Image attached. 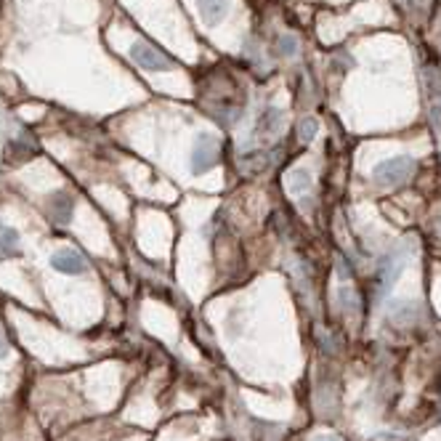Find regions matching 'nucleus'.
Returning a JSON list of instances; mask_svg holds the SVG:
<instances>
[{
    "label": "nucleus",
    "instance_id": "f257e3e1",
    "mask_svg": "<svg viewBox=\"0 0 441 441\" xmlns=\"http://www.w3.org/2000/svg\"><path fill=\"white\" fill-rule=\"evenodd\" d=\"M409 253H415V242L412 239H404L399 247H393L388 255L380 258L377 269H375V279H373V301H383L388 295V290L396 285L399 274L404 272L407 266Z\"/></svg>",
    "mask_w": 441,
    "mask_h": 441
},
{
    "label": "nucleus",
    "instance_id": "f03ea898",
    "mask_svg": "<svg viewBox=\"0 0 441 441\" xmlns=\"http://www.w3.org/2000/svg\"><path fill=\"white\" fill-rule=\"evenodd\" d=\"M415 168H417V162L412 157H391V160H383L380 165H375L373 176L383 187H399L415 173Z\"/></svg>",
    "mask_w": 441,
    "mask_h": 441
},
{
    "label": "nucleus",
    "instance_id": "7ed1b4c3",
    "mask_svg": "<svg viewBox=\"0 0 441 441\" xmlns=\"http://www.w3.org/2000/svg\"><path fill=\"white\" fill-rule=\"evenodd\" d=\"M216 162H218V138L210 133H200L191 149V173L203 176L216 168Z\"/></svg>",
    "mask_w": 441,
    "mask_h": 441
},
{
    "label": "nucleus",
    "instance_id": "20e7f679",
    "mask_svg": "<svg viewBox=\"0 0 441 441\" xmlns=\"http://www.w3.org/2000/svg\"><path fill=\"white\" fill-rule=\"evenodd\" d=\"M131 59L136 62L138 67L149 69V72H165V69L173 67V62H170L165 53L157 51L154 46L144 43V40H136V43L131 46Z\"/></svg>",
    "mask_w": 441,
    "mask_h": 441
},
{
    "label": "nucleus",
    "instance_id": "39448f33",
    "mask_svg": "<svg viewBox=\"0 0 441 441\" xmlns=\"http://www.w3.org/2000/svg\"><path fill=\"white\" fill-rule=\"evenodd\" d=\"M51 266L56 269V272L77 276V274L85 272V258L77 253V250H72V247H64V250H56V253L51 255Z\"/></svg>",
    "mask_w": 441,
    "mask_h": 441
},
{
    "label": "nucleus",
    "instance_id": "423d86ee",
    "mask_svg": "<svg viewBox=\"0 0 441 441\" xmlns=\"http://www.w3.org/2000/svg\"><path fill=\"white\" fill-rule=\"evenodd\" d=\"M197 8L203 21L210 27H216L229 17V0H197Z\"/></svg>",
    "mask_w": 441,
    "mask_h": 441
},
{
    "label": "nucleus",
    "instance_id": "0eeeda50",
    "mask_svg": "<svg viewBox=\"0 0 441 441\" xmlns=\"http://www.w3.org/2000/svg\"><path fill=\"white\" fill-rule=\"evenodd\" d=\"M417 317H420V306L412 301H396L388 306V319L399 327H409Z\"/></svg>",
    "mask_w": 441,
    "mask_h": 441
},
{
    "label": "nucleus",
    "instance_id": "6e6552de",
    "mask_svg": "<svg viewBox=\"0 0 441 441\" xmlns=\"http://www.w3.org/2000/svg\"><path fill=\"white\" fill-rule=\"evenodd\" d=\"M282 125V112L276 106H266L261 115H258V122H255V136H272L279 131Z\"/></svg>",
    "mask_w": 441,
    "mask_h": 441
},
{
    "label": "nucleus",
    "instance_id": "1a4fd4ad",
    "mask_svg": "<svg viewBox=\"0 0 441 441\" xmlns=\"http://www.w3.org/2000/svg\"><path fill=\"white\" fill-rule=\"evenodd\" d=\"M72 207H75V203L69 200L64 191L53 194L51 203H48V210H51V218L56 220V223H67V220L72 218Z\"/></svg>",
    "mask_w": 441,
    "mask_h": 441
},
{
    "label": "nucleus",
    "instance_id": "9d476101",
    "mask_svg": "<svg viewBox=\"0 0 441 441\" xmlns=\"http://www.w3.org/2000/svg\"><path fill=\"white\" fill-rule=\"evenodd\" d=\"M311 189V173L306 168H295L290 170L288 176V191L290 194H306Z\"/></svg>",
    "mask_w": 441,
    "mask_h": 441
},
{
    "label": "nucleus",
    "instance_id": "9b49d317",
    "mask_svg": "<svg viewBox=\"0 0 441 441\" xmlns=\"http://www.w3.org/2000/svg\"><path fill=\"white\" fill-rule=\"evenodd\" d=\"M269 154L263 152H247L242 154V160H239V168L245 170V173H258V170H263L269 165V160H266Z\"/></svg>",
    "mask_w": 441,
    "mask_h": 441
},
{
    "label": "nucleus",
    "instance_id": "f8f14e48",
    "mask_svg": "<svg viewBox=\"0 0 441 441\" xmlns=\"http://www.w3.org/2000/svg\"><path fill=\"white\" fill-rule=\"evenodd\" d=\"M0 253L3 255H17L19 253L17 229H0Z\"/></svg>",
    "mask_w": 441,
    "mask_h": 441
},
{
    "label": "nucleus",
    "instance_id": "ddd939ff",
    "mask_svg": "<svg viewBox=\"0 0 441 441\" xmlns=\"http://www.w3.org/2000/svg\"><path fill=\"white\" fill-rule=\"evenodd\" d=\"M338 298L346 311H351V314H357L359 311V298H357V292H354V288H340Z\"/></svg>",
    "mask_w": 441,
    "mask_h": 441
},
{
    "label": "nucleus",
    "instance_id": "4468645a",
    "mask_svg": "<svg viewBox=\"0 0 441 441\" xmlns=\"http://www.w3.org/2000/svg\"><path fill=\"white\" fill-rule=\"evenodd\" d=\"M317 131H319V122L314 118L301 120V125H298V136L303 138V141H311V138L317 136Z\"/></svg>",
    "mask_w": 441,
    "mask_h": 441
},
{
    "label": "nucleus",
    "instance_id": "2eb2a0df",
    "mask_svg": "<svg viewBox=\"0 0 441 441\" xmlns=\"http://www.w3.org/2000/svg\"><path fill=\"white\" fill-rule=\"evenodd\" d=\"M276 48L282 56H295L298 53V37H292V35H282L279 37V43H276Z\"/></svg>",
    "mask_w": 441,
    "mask_h": 441
},
{
    "label": "nucleus",
    "instance_id": "dca6fc26",
    "mask_svg": "<svg viewBox=\"0 0 441 441\" xmlns=\"http://www.w3.org/2000/svg\"><path fill=\"white\" fill-rule=\"evenodd\" d=\"M431 122H433V125L441 131V102L431 104Z\"/></svg>",
    "mask_w": 441,
    "mask_h": 441
},
{
    "label": "nucleus",
    "instance_id": "f3484780",
    "mask_svg": "<svg viewBox=\"0 0 441 441\" xmlns=\"http://www.w3.org/2000/svg\"><path fill=\"white\" fill-rule=\"evenodd\" d=\"M311 441H343V439H338V436H332V433H322V436H314Z\"/></svg>",
    "mask_w": 441,
    "mask_h": 441
},
{
    "label": "nucleus",
    "instance_id": "a211bd4d",
    "mask_svg": "<svg viewBox=\"0 0 441 441\" xmlns=\"http://www.w3.org/2000/svg\"><path fill=\"white\" fill-rule=\"evenodd\" d=\"M8 357V346H6V340H3V332H0V359Z\"/></svg>",
    "mask_w": 441,
    "mask_h": 441
}]
</instances>
